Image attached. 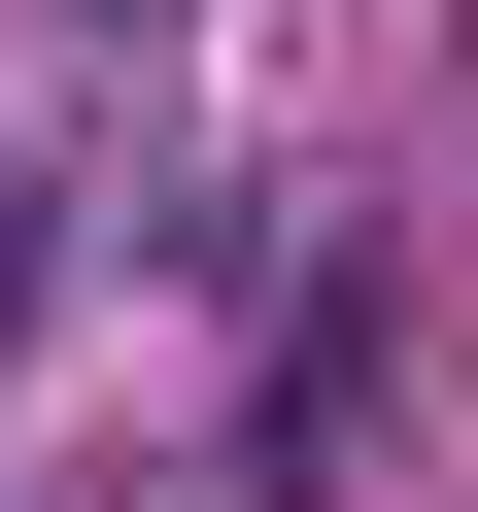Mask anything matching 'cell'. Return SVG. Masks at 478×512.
I'll return each mask as SVG.
<instances>
[{"label":"cell","mask_w":478,"mask_h":512,"mask_svg":"<svg viewBox=\"0 0 478 512\" xmlns=\"http://www.w3.org/2000/svg\"><path fill=\"white\" fill-rule=\"evenodd\" d=\"M0 308H35V171H0Z\"/></svg>","instance_id":"obj_1"}]
</instances>
